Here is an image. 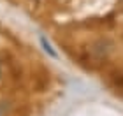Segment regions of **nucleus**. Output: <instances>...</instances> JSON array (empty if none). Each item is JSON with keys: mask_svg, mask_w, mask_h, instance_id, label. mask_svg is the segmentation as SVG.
Listing matches in <instances>:
<instances>
[{"mask_svg": "<svg viewBox=\"0 0 123 116\" xmlns=\"http://www.w3.org/2000/svg\"><path fill=\"white\" fill-rule=\"evenodd\" d=\"M0 76H2V65H0Z\"/></svg>", "mask_w": 123, "mask_h": 116, "instance_id": "nucleus-1", "label": "nucleus"}]
</instances>
